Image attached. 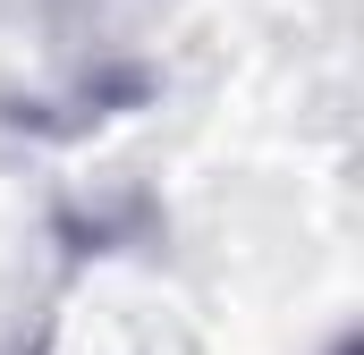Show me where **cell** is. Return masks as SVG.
<instances>
[{"label": "cell", "instance_id": "cell-1", "mask_svg": "<svg viewBox=\"0 0 364 355\" xmlns=\"http://www.w3.org/2000/svg\"><path fill=\"white\" fill-rule=\"evenodd\" d=\"M339 355H356V347H339Z\"/></svg>", "mask_w": 364, "mask_h": 355}]
</instances>
